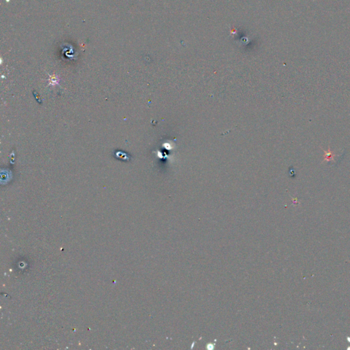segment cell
I'll list each match as a JSON object with an SVG mask.
<instances>
[{"mask_svg":"<svg viewBox=\"0 0 350 350\" xmlns=\"http://www.w3.org/2000/svg\"><path fill=\"white\" fill-rule=\"evenodd\" d=\"M321 149H322L323 152H324V157L322 163H324V162H329L330 161H332V162H335V157L339 156V155L335 154L333 152L331 151L330 148H328V151H327L323 150V148Z\"/></svg>","mask_w":350,"mask_h":350,"instance_id":"cell-1","label":"cell"}]
</instances>
